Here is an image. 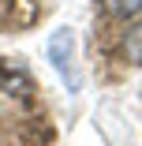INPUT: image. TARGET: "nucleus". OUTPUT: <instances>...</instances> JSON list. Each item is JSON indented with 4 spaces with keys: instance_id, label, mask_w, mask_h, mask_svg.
I'll return each mask as SVG.
<instances>
[{
    "instance_id": "nucleus-1",
    "label": "nucleus",
    "mask_w": 142,
    "mask_h": 146,
    "mask_svg": "<svg viewBox=\"0 0 142 146\" xmlns=\"http://www.w3.org/2000/svg\"><path fill=\"white\" fill-rule=\"evenodd\" d=\"M49 60L52 68L60 71V79L71 86V90H79V71H75V34L71 30H56L49 38Z\"/></svg>"
},
{
    "instance_id": "nucleus-2",
    "label": "nucleus",
    "mask_w": 142,
    "mask_h": 146,
    "mask_svg": "<svg viewBox=\"0 0 142 146\" xmlns=\"http://www.w3.org/2000/svg\"><path fill=\"white\" fill-rule=\"evenodd\" d=\"M101 11L112 15V19H135L142 11V0H97Z\"/></svg>"
},
{
    "instance_id": "nucleus-3",
    "label": "nucleus",
    "mask_w": 142,
    "mask_h": 146,
    "mask_svg": "<svg viewBox=\"0 0 142 146\" xmlns=\"http://www.w3.org/2000/svg\"><path fill=\"white\" fill-rule=\"evenodd\" d=\"M124 52H127L131 64L142 68V23L135 26V30H127V38H124Z\"/></svg>"
}]
</instances>
